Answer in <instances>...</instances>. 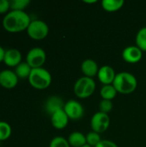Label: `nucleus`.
I'll use <instances>...</instances> for the list:
<instances>
[{"label": "nucleus", "instance_id": "b1692460", "mask_svg": "<svg viewBox=\"0 0 146 147\" xmlns=\"http://www.w3.org/2000/svg\"><path fill=\"white\" fill-rule=\"evenodd\" d=\"M49 147H71V146L65 138L62 136H56L51 140Z\"/></svg>", "mask_w": 146, "mask_h": 147}, {"label": "nucleus", "instance_id": "bb28decb", "mask_svg": "<svg viewBox=\"0 0 146 147\" xmlns=\"http://www.w3.org/2000/svg\"><path fill=\"white\" fill-rule=\"evenodd\" d=\"M95 147H118V146L111 141V140H102V141Z\"/></svg>", "mask_w": 146, "mask_h": 147}, {"label": "nucleus", "instance_id": "4be33fe9", "mask_svg": "<svg viewBox=\"0 0 146 147\" xmlns=\"http://www.w3.org/2000/svg\"><path fill=\"white\" fill-rule=\"evenodd\" d=\"M86 141H87V145L91 147H95L102 141V139L99 134L92 131L86 134Z\"/></svg>", "mask_w": 146, "mask_h": 147}, {"label": "nucleus", "instance_id": "c85d7f7f", "mask_svg": "<svg viewBox=\"0 0 146 147\" xmlns=\"http://www.w3.org/2000/svg\"><path fill=\"white\" fill-rule=\"evenodd\" d=\"M83 2L87 3H96V0H93V1H86V0H84Z\"/></svg>", "mask_w": 146, "mask_h": 147}, {"label": "nucleus", "instance_id": "0eeeda50", "mask_svg": "<svg viewBox=\"0 0 146 147\" xmlns=\"http://www.w3.org/2000/svg\"><path fill=\"white\" fill-rule=\"evenodd\" d=\"M110 126V117L108 114L102 112H96L91 117L90 127L92 131L101 134L106 132Z\"/></svg>", "mask_w": 146, "mask_h": 147}, {"label": "nucleus", "instance_id": "f03ea898", "mask_svg": "<svg viewBox=\"0 0 146 147\" xmlns=\"http://www.w3.org/2000/svg\"><path fill=\"white\" fill-rule=\"evenodd\" d=\"M113 85L118 93L131 94L137 89L138 81L133 74L127 71H121L116 74Z\"/></svg>", "mask_w": 146, "mask_h": 147}, {"label": "nucleus", "instance_id": "7ed1b4c3", "mask_svg": "<svg viewBox=\"0 0 146 147\" xmlns=\"http://www.w3.org/2000/svg\"><path fill=\"white\" fill-rule=\"evenodd\" d=\"M29 84L37 90H45L48 88L52 83V75L45 68H34L29 75Z\"/></svg>", "mask_w": 146, "mask_h": 147}, {"label": "nucleus", "instance_id": "a878e982", "mask_svg": "<svg viewBox=\"0 0 146 147\" xmlns=\"http://www.w3.org/2000/svg\"><path fill=\"white\" fill-rule=\"evenodd\" d=\"M10 9V1L0 0V14H7Z\"/></svg>", "mask_w": 146, "mask_h": 147}, {"label": "nucleus", "instance_id": "ddd939ff", "mask_svg": "<svg viewBox=\"0 0 146 147\" xmlns=\"http://www.w3.org/2000/svg\"><path fill=\"white\" fill-rule=\"evenodd\" d=\"M69 120L64 109L56 111L51 115V123L56 129H64L68 125Z\"/></svg>", "mask_w": 146, "mask_h": 147}, {"label": "nucleus", "instance_id": "9d476101", "mask_svg": "<svg viewBox=\"0 0 146 147\" xmlns=\"http://www.w3.org/2000/svg\"><path fill=\"white\" fill-rule=\"evenodd\" d=\"M18 78L14 71L5 69L0 71V85L5 89H13L18 84Z\"/></svg>", "mask_w": 146, "mask_h": 147}, {"label": "nucleus", "instance_id": "9b49d317", "mask_svg": "<svg viewBox=\"0 0 146 147\" xmlns=\"http://www.w3.org/2000/svg\"><path fill=\"white\" fill-rule=\"evenodd\" d=\"M22 56L21 52L16 48H9L5 50L4 57H3V63L9 67H15L17 66L22 61Z\"/></svg>", "mask_w": 146, "mask_h": 147}, {"label": "nucleus", "instance_id": "c756f323", "mask_svg": "<svg viewBox=\"0 0 146 147\" xmlns=\"http://www.w3.org/2000/svg\"><path fill=\"white\" fill-rule=\"evenodd\" d=\"M83 147H91V146H89V145H86V146H83Z\"/></svg>", "mask_w": 146, "mask_h": 147}, {"label": "nucleus", "instance_id": "cd10ccee", "mask_svg": "<svg viewBox=\"0 0 146 147\" xmlns=\"http://www.w3.org/2000/svg\"><path fill=\"white\" fill-rule=\"evenodd\" d=\"M4 53H5V50H4V48L0 45V63L3 61Z\"/></svg>", "mask_w": 146, "mask_h": 147}, {"label": "nucleus", "instance_id": "20e7f679", "mask_svg": "<svg viewBox=\"0 0 146 147\" xmlns=\"http://www.w3.org/2000/svg\"><path fill=\"white\" fill-rule=\"evenodd\" d=\"M96 86V82L93 78L83 76L76 81L73 87L74 94L78 98H88L95 92Z\"/></svg>", "mask_w": 146, "mask_h": 147}, {"label": "nucleus", "instance_id": "f8f14e48", "mask_svg": "<svg viewBox=\"0 0 146 147\" xmlns=\"http://www.w3.org/2000/svg\"><path fill=\"white\" fill-rule=\"evenodd\" d=\"M115 76L116 73L114 68L109 65H102V67H100L97 73V78L103 85L113 84Z\"/></svg>", "mask_w": 146, "mask_h": 147}, {"label": "nucleus", "instance_id": "423d86ee", "mask_svg": "<svg viewBox=\"0 0 146 147\" xmlns=\"http://www.w3.org/2000/svg\"><path fill=\"white\" fill-rule=\"evenodd\" d=\"M46 60V53L41 47H35L31 48L26 56V62L34 69L40 68L45 64Z\"/></svg>", "mask_w": 146, "mask_h": 147}, {"label": "nucleus", "instance_id": "aec40b11", "mask_svg": "<svg viewBox=\"0 0 146 147\" xmlns=\"http://www.w3.org/2000/svg\"><path fill=\"white\" fill-rule=\"evenodd\" d=\"M135 41H136V46L139 49H141L143 52H146V27L141 28L138 31L135 38Z\"/></svg>", "mask_w": 146, "mask_h": 147}, {"label": "nucleus", "instance_id": "6ab92c4d", "mask_svg": "<svg viewBox=\"0 0 146 147\" xmlns=\"http://www.w3.org/2000/svg\"><path fill=\"white\" fill-rule=\"evenodd\" d=\"M117 93L118 92L113 84L103 85L100 90V95L102 98L104 100H109V101H112L116 96Z\"/></svg>", "mask_w": 146, "mask_h": 147}, {"label": "nucleus", "instance_id": "412c9836", "mask_svg": "<svg viewBox=\"0 0 146 147\" xmlns=\"http://www.w3.org/2000/svg\"><path fill=\"white\" fill-rule=\"evenodd\" d=\"M12 133V128L10 125L6 122L0 121V141H4L7 140Z\"/></svg>", "mask_w": 146, "mask_h": 147}, {"label": "nucleus", "instance_id": "39448f33", "mask_svg": "<svg viewBox=\"0 0 146 147\" xmlns=\"http://www.w3.org/2000/svg\"><path fill=\"white\" fill-rule=\"evenodd\" d=\"M28 35L34 40H43L49 33L48 25L42 20H32L27 28Z\"/></svg>", "mask_w": 146, "mask_h": 147}, {"label": "nucleus", "instance_id": "f3484780", "mask_svg": "<svg viewBox=\"0 0 146 147\" xmlns=\"http://www.w3.org/2000/svg\"><path fill=\"white\" fill-rule=\"evenodd\" d=\"M125 2L123 0H102V7L103 9L108 12H114L120 9Z\"/></svg>", "mask_w": 146, "mask_h": 147}, {"label": "nucleus", "instance_id": "6e6552de", "mask_svg": "<svg viewBox=\"0 0 146 147\" xmlns=\"http://www.w3.org/2000/svg\"><path fill=\"white\" fill-rule=\"evenodd\" d=\"M64 110L66 113L69 119L73 121L81 119L84 114L83 105L76 100H70L66 102L64 106Z\"/></svg>", "mask_w": 146, "mask_h": 147}, {"label": "nucleus", "instance_id": "f257e3e1", "mask_svg": "<svg viewBox=\"0 0 146 147\" xmlns=\"http://www.w3.org/2000/svg\"><path fill=\"white\" fill-rule=\"evenodd\" d=\"M31 18L25 11L10 10L5 14L2 21L3 28L10 33L22 32L27 30L31 22Z\"/></svg>", "mask_w": 146, "mask_h": 147}, {"label": "nucleus", "instance_id": "393cba45", "mask_svg": "<svg viewBox=\"0 0 146 147\" xmlns=\"http://www.w3.org/2000/svg\"><path fill=\"white\" fill-rule=\"evenodd\" d=\"M112 109H113L112 101L102 99V101L99 103V111L108 115V113H110Z\"/></svg>", "mask_w": 146, "mask_h": 147}, {"label": "nucleus", "instance_id": "2eb2a0df", "mask_svg": "<svg viewBox=\"0 0 146 147\" xmlns=\"http://www.w3.org/2000/svg\"><path fill=\"white\" fill-rule=\"evenodd\" d=\"M99 69L100 67L98 66L97 63L91 59H87L81 64V71L83 75L88 78H93L94 77L97 76Z\"/></svg>", "mask_w": 146, "mask_h": 147}, {"label": "nucleus", "instance_id": "1a4fd4ad", "mask_svg": "<svg viewBox=\"0 0 146 147\" xmlns=\"http://www.w3.org/2000/svg\"><path fill=\"white\" fill-rule=\"evenodd\" d=\"M143 57V51L137 46H128L122 51L123 59L130 64H136L141 60Z\"/></svg>", "mask_w": 146, "mask_h": 147}, {"label": "nucleus", "instance_id": "4468645a", "mask_svg": "<svg viewBox=\"0 0 146 147\" xmlns=\"http://www.w3.org/2000/svg\"><path fill=\"white\" fill-rule=\"evenodd\" d=\"M65 103L63 99L58 96H50L45 102V109L47 114L52 115L53 113L59 109H63Z\"/></svg>", "mask_w": 146, "mask_h": 147}, {"label": "nucleus", "instance_id": "dca6fc26", "mask_svg": "<svg viewBox=\"0 0 146 147\" xmlns=\"http://www.w3.org/2000/svg\"><path fill=\"white\" fill-rule=\"evenodd\" d=\"M70 146L72 147H83L87 145L86 135L81 132H72L67 139Z\"/></svg>", "mask_w": 146, "mask_h": 147}, {"label": "nucleus", "instance_id": "5701e85b", "mask_svg": "<svg viewBox=\"0 0 146 147\" xmlns=\"http://www.w3.org/2000/svg\"><path fill=\"white\" fill-rule=\"evenodd\" d=\"M30 3L29 0H11L10 1V9L24 11V9Z\"/></svg>", "mask_w": 146, "mask_h": 147}, {"label": "nucleus", "instance_id": "a211bd4d", "mask_svg": "<svg viewBox=\"0 0 146 147\" xmlns=\"http://www.w3.org/2000/svg\"><path fill=\"white\" fill-rule=\"evenodd\" d=\"M32 67L25 61V62H21L17 66L15 67V73L17 76L18 78L25 79L28 78L29 75L32 71Z\"/></svg>", "mask_w": 146, "mask_h": 147}]
</instances>
